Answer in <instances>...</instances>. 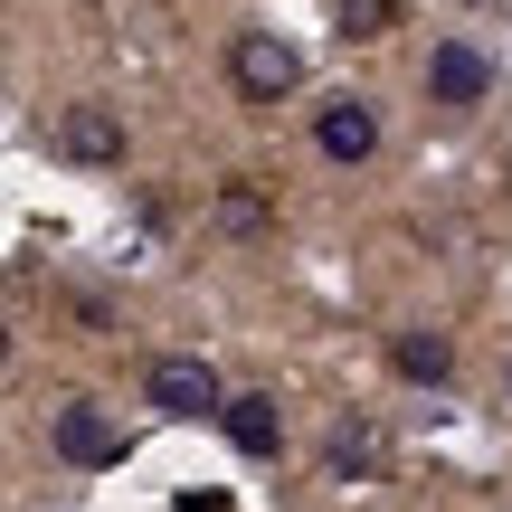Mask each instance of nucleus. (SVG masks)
<instances>
[{"label": "nucleus", "instance_id": "nucleus-1", "mask_svg": "<svg viewBox=\"0 0 512 512\" xmlns=\"http://www.w3.org/2000/svg\"><path fill=\"white\" fill-rule=\"evenodd\" d=\"M228 86L247 95V105H285L294 86H304V48L275 29H247L238 48H228Z\"/></svg>", "mask_w": 512, "mask_h": 512}, {"label": "nucleus", "instance_id": "nucleus-2", "mask_svg": "<svg viewBox=\"0 0 512 512\" xmlns=\"http://www.w3.org/2000/svg\"><path fill=\"white\" fill-rule=\"evenodd\" d=\"M143 399L162 408V418H219V370L209 361H190V351H171V361H152V380H143Z\"/></svg>", "mask_w": 512, "mask_h": 512}, {"label": "nucleus", "instance_id": "nucleus-3", "mask_svg": "<svg viewBox=\"0 0 512 512\" xmlns=\"http://www.w3.org/2000/svg\"><path fill=\"white\" fill-rule=\"evenodd\" d=\"M48 437H57V456H67V465H86V475H95V465H114V456H124V427H114V418H105L95 399H67V408H57V427H48Z\"/></svg>", "mask_w": 512, "mask_h": 512}, {"label": "nucleus", "instance_id": "nucleus-4", "mask_svg": "<svg viewBox=\"0 0 512 512\" xmlns=\"http://www.w3.org/2000/svg\"><path fill=\"white\" fill-rule=\"evenodd\" d=\"M313 143H323V162H370V152H380V114H370L361 95H332V105L313 114Z\"/></svg>", "mask_w": 512, "mask_h": 512}, {"label": "nucleus", "instance_id": "nucleus-5", "mask_svg": "<svg viewBox=\"0 0 512 512\" xmlns=\"http://www.w3.org/2000/svg\"><path fill=\"white\" fill-rule=\"evenodd\" d=\"M57 152H67V162H86V171L124 162V124H114V105H67V124H57Z\"/></svg>", "mask_w": 512, "mask_h": 512}, {"label": "nucleus", "instance_id": "nucleus-6", "mask_svg": "<svg viewBox=\"0 0 512 512\" xmlns=\"http://www.w3.org/2000/svg\"><path fill=\"white\" fill-rule=\"evenodd\" d=\"M219 427H228V446H238V456H275V446H285V418H275L266 389H238V399H219Z\"/></svg>", "mask_w": 512, "mask_h": 512}, {"label": "nucleus", "instance_id": "nucleus-7", "mask_svg": "<svg viewBox=\"0 0 512 512\" xmlns=\"http://www.w3.org/2000/svg\"><path fill=\"white\" fill-rule=\"evenodd\" d=\"M427 86H437V105H475V95L494 86V67H484V57L465 48V38H446V48L427 57Z\"/></svg>", "mask_w": 512, "mask_h": 512}, {"label": "nucleus", "instance_id": "nucleus-8", "mask_svg": "<svg viewBox=\"0 0 512 512\" xmlns=\"http://www.w3.org/2000/svg\"><path fill=\"white\" fill-rule=\"evenodd\" d=\"M370 465H380V427H370V418H342V427H332V446H323V475L332 484H361Z\"/></svg>", "mask_w": 512, "mask_h": 512}, {"label": "nucleus", "instance_id": "nucleus-9", "mask_svg": "<svg viewBox=\"0 0 512 512\" xmlns=\"http://www.w3.org/2000/svg\"><path fill=\"white\" fill-rule=\"evenodd\" d=\"M446 361H456V351H446L437 332H399V370L408 380H446Z\"/></svg>", "mask_w": 512, "mask_h": 512}, {"label": "nucleus", "instance_id": "nucleus-10", "mask_svg": "<svg viewBox=\"0 0 512 512\" xmlns=\"http://www.w3.org/2000/svg\"><path fill=\"white\" fill-rule=\"evenodd\" d=\"M399 29V0H342V38H389Z\"/></svg>", "mask_w": 512, "mask_h": 512}, {"label": "nucleus", "instance_id": "nucleus-11", "mask_svg": "<svg viewBox=\"0 0 512 512\" xmlns=\"http://www.w3.org/2000/svg\"><path fill=\"white\" fill-rule=\"evenodd\" d=\"M219 219H228V228H266V200H256L247 181H228V190H219Z\"/></svg>", "mask_w": 512, "mask_h": 512}, {"label": "nucleus", "instance_id": "nucleus-12", "mask_svg": "<svg viewBox=\"0 0 512 512\" xmlns=\"http://www.w3.org/2000/svg\"><path fill=\"white\" fill-rule=\"evenodd\" d=\"M0 370H10V332H0Z\"/></svg>", "mask_w": 512, "mask_h": 512}]
</instances>
